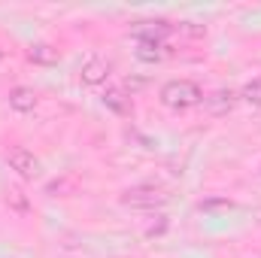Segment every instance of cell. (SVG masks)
Masks as SVG:
<instances>
[{"label": "cell", "mask_w": 261, "mask_h": 258, "mask_svg": "<svg viewBox=\"0 0 261 258\" xmlns=\"http://www.w3.org/2000/svg\"><path fill=\"white\" fill-rule=\"evenodd\" d=\"M137 58L146 61V64H158L164 58V43H155V40H137Z\"/></svg>", "instance_id": "ba28073f"}, {"label": "cell", "mask_w": 261, "mask_h": 258, "mask_svg": "<svg viewBox=\"0 0 261 258\" xmlns=\"http://www.w3.org/2000/svg\"><path fill=\"white\" fill-rule=\"evenodd\" d=\"M103 107L113 110L116 116H128L130 113V97L122 88H107V91H103Z\"/></svg>", "instance_id": "52a82bcc"}, {"label": "cell", "mask_w": 261, "mask_h": 258, "mask_svg": "<svg viewBox=\"0 0 261 258\" xmlns=\"http://www.w3.org/2000/svg\"><path fill=\"white\" fill-rule=\"evenodd\" d=\"M158 97H161V104H164L167 110L186 113V110H192L197 104H203V88H200L197 82H192V79H167V82L161 85Z\"/></svg>", "instance_id": "6da1fadb"}, {"label": "cell", "mask_w": 261, "mask_h": 258, "mask_svg": "<svg viewBox=\"0 0 261 258\" xmlns=\"http://www.w3.org/2000/svg\"><path fill=\"white\" fill-rule=\"evenodd\" d=\"M240 97H243L246 104H252V107H261V76H255V79H249V82L243 85Z\"/></svg>", "instance_id": "30bf717a"}, {"label": "cell", "mask_w": 261, "mask_h": 258, "mask_svg": "<svg viewBox=\"0 0 261 258\" xmlns=\"http://www.w3.org/2000/svg\"><path fill=\"white\" fill-rule=\"evenodd\" d=\"M237 91H231V88H219V91H213V94H203V107H206V113L210 116H216V119H222V116H228L234 107H237Z\"/></svg>", "instance_id": "277c9868"}, {"label": "cell", "mask_w": 261, "mask_h": 258, "mask_svg": "<svg viewBox=\"0 0 261 258\" xmlns=\"http://www.w3.org/2000/svg\"><path fill=\"white\" fill-rule=\"evenodd\" d=\"M0 61H3V49H0Z\"/></svg>", "instance_id": "4fadbf2b"}, {"label": "cell", "mask_w": 261, "mask_h": 258, "mask_svg": "<svg viewBox=\"0 0 261 258\" xmlns=\"http://www.w3.org/2000/svg\"><path fill=\"white\" fill-rule=\"evenodd\" d=\"M110 73H113V64H110L107 58H97V55H94V58H88V61L82 64V82L94 88V85H103V82L110 79Z\"/></svg>", "instance_id": "8992f818"}, {"label": "cell", "mask_w": 261, "mask_h": 258, "mask_svg": "<svg viewBox=\"0 0 261 258\" xmlns=\"http://www.w3.org/2000/svg\"><path fill=\"white\" fill-rule=\"evenodd\" d=\"M231 207H234V200H228V197H206V200H200L203 213H225Z\"/></svg>", "instance_id": "8fae6325"}, {"label": "cell", "mask_w": 261, "mask_h": 258, "mask_svg": "<svg viewBox=\"0 0 261 258\" xmlns=\"http://www.w3.org/2000/svg\"><path fill=\"white\" fill-rule=\"evenodd\" d=\"M28 58H31L34 64H55V61H58V49L49 46V43H34L31 52H28Z\"/></svg>", "instance_id": "9c48e42d"}, {"label": "cell", "mask_w": 261, "mask_h": 258, "mask_svg": "<svg viewBox=\"0 0 261 258\" xmlns=\"http://www.w3.org/2000/svg\"><path fill=\"white\" fill-rule=\"evenodd\" d=\"M6 164H9V170H15L21 179H37V176H40V158H37L31 149H24V146H9V149H6Z\"/></svg>", "instance_id": "3957f363"}, {"label": "cell", "mask_w": 261, "mask_h": 258, "mask_svg": "<svg viewBox=\"0 0 261 258\" xmlns=\"http://www.w3.org/2000/svg\"><path fill=\"white\" fill-rule=\"evenodd\" d=\"M6 100H9V110H15V113H21V116L34 113L37 104H40L37 91L28 88V85H15V88H9V97H6Z\"/></svg>", "instance_id": "5b68a950"}, {"label": "cell", "mask_w": 261, "mask_h": 258, "mask_svg": "<svg viewBox=\"0 0 261 258\" xmlns=\"http://www.w3.org/2000/svg\"><path fill=\"white\" fill-rule=\"evenodd\" d=\"M122 203L130 210H158L167 203V192L155 183H140V186H130L122 192Z\"/></svg>", "instance_id": "7a4b0ae2"}, {"label": "cell", "mask_w": 261, "mask_h": 258, "mask_svg": "<svg viewBox=\"0 0 261 258\" xmlns=\"http://www.w3.org/2000/svg\"><path fill=\"white\" fill-rule=\"evenodd\" d=\"M161 234H167V216H161V213H158V216H155V222L146 228V237L152 240V237H161Z\"/></svg>", "instance_id": "7c38bea8"}]
</instances>
